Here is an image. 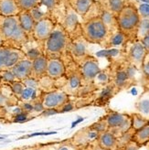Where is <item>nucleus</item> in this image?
Masks as SVG:
<instances>
[{
  "instance_id": "1",
  "label": "nucleus",
  "mask_w": 149,
  "mask_h": 150,
  "mask_svg": "<svg viewBox=\"0 0 149 150\" xmlns=\"http://www.w3.org/2000/svg\"><path fill=\"white\" fill-rule=\"evenodd\" d=\"M0 37L4 41V47L22 49L29 41V38L23 30L18 16H0Z\"/></svg>"
},
{
  "instance_id": "2",
  "label": "nucleus",
  "mask_w": 149,
  "mask_h": 150,
  "mask_svg": "<svg viewBox=\"0 0 149 150\" xmlns=\"http://www.w3.org/2000/svg\"><path fill=\"white\" fill-rule=\"evenodd\" d=\"M71 41L70 34L61 23H56L53 31L43 43V54L48 59H61L69 54Z\"/></svg>"
},
{
  "instance_id": "3",
  "label": "nucleus",
  "mask_w": 149,
  "mask_h": 150,
  "mask_svg": "<svg viewBox=\"0 0 149 150\" xmlns=\"http://www.w3.org/2000/svg\"><path fill=\"white\" fill-rule=\"evenodd\" d=\"M81 36L88 43L99 45L103 48L110 37V32L101 16L83 21L81 23Z\"/></svg>"
},
{
  "instance_id": "4",
  "label": "nucleus",
  "mask_w": 149,
  "mask_h": 150,
  "mask_svg": "<svg viewBox=\"0 0 149 150\" xmlns=\"http://www.w3.org/2000/svg\"><path fill=\"white\" fill-rule=\"evenodd\" d=\"M116 18L119 30L128 38L129 41L136 40L137 28L141 19L136 6L127 3Z\"/></svg>"
},
{
  "instance_id": "5",
  "label": "nucleus",
  "mask_w": 149,
  "mask_h": 150,
  "mask_svg": "<svg viewBox=\"0 0 149 150\" xmlns=\"http://www.w3.org/2000/svg\"><path fill=\"white\" fill-rule=\"evenodd\" d=\"M78 65L80 67L83 83V90L81 94L89 93L94 91L95 89L93 86V81L96 75L101 71L98 59L93 55H90L83 59Z\"/></svg>"
},
{
  "instance_id": "6",
  "label": "nucleus",
  "mask_w": 149,
  "mask_h": 150,
  "mask_svg": "<svg viewBox=\"0 0 149 150\" xmlns=\"http://www.w3.org/2000/svg\"><path fill=\"white\" fill-rule=\"evenodd\" d=\"M68 66L71 69L69 70V71L66 70V81L61 90L64 91L69 95L81 94L83 90V83L80 67L77 63L74 62L72 59H71V62H69Z\"/></svg>"
},
{
  "instance_id": "7",
  "label": "nucleus",
  "mask_w": 149,
  "mask_h": 150,
  "mask_svg": "<svg viewBox=\"0 0 149 150\" xmlns=\"http://www.w3.org/2000/svg\"><path fill=\"white\" fill-rule=\"evenodd\" d=\"M105 119L108 130L119 137L124 132L128 131L132 127L131 115L119 112L116 111H109L103 116Z\"/></svg>"
},
{
  "instance_id": "8",
  "label": "nucleus",
  "mask_w": 149,
  "mask_h": 150,
  "mask_svg": "<svg viewBox=\"0 0 149 150\" xmlns=\"http://www.w3.org/2000/svg\"><path fill=\"white\" fill-rule=\"evenodd\" d=\"M26 58L25 52L16 48H0V72L11 70L22 59Z\"/></svg>"
},
{
  "instance_id": "9",
  "label": "nucleus",
  "mask_w": 149,
  "mask_h": 150,
  "mask_svg": "<svg viewBox=\"0 0 149 150\" xmlns=\"http://www.w3.org/2000/svg\"><path fill=\"white\" fill-rule=\"evenodd\" d=\"M130 45L127 44L126 50V62L133 65L137 70H141L144 59L147 55V50L144 47L143 43L140 40L130 41Z\"/></svg>"
},
{
  "instance_id": "10",
  "label": "nucleus",
  "mask_w": 149,
  "mask_h": 150,
  "mask_svg": "<svg viewBox=\"0 0 149 150\" xmlns=\"http://www.w3.org/2000/svg\"><path fill=\"white\" fill-rule=\"evenodd\" d=\"M68 4L81 18H84L83 21L94 18L92 11L102 8L101 4L96 0H68Z\"/></svg>"
},
{
  "instance_id": "11",
  "label": "nucleus",
  "mask_w": 149,
  "mask_h": 150,
  "mask_svg": "<svg viewBox=\"0 0 149 150\" xmlns=\"http://www.w3.org/2000/svg\"><path fill=\"white\" fill-rule=\"evenodd\" d=\"M88 44L89 43L83 39V36L71 39L69 47V54L75 63L79 64L86 57L92 55L88 50Z\"/></svg>"
},
{
  "instance_id": "12",
  "label": "nucleus",
  "mask_w": 149,
  "mask_h": 150,
  "mask_svg": "<svg viewBox=\"0 0 149 150\" xmlns=\"http://www.w3.org/2000/svg\"><path fill=\"white\" fill-rule=\"evenodd\" d=\"M99 134L100 133L96 131L91 125L78 130L70 140L78 148H83L87 145L92 143V142L97 140L99 137Z\"/></svg>"
},
{
  "instance_id": "13",
  "label": "nucleus",
  "mask_w": 149,
  "mask_h": 150,
  "mask_svg": "<svg viewBox=\"0 0 149 150\" xmlns=\"http://www.w3.org/2000/svg\"><path fill=\"white\" fill-rule=\"evenodd\" d=\"M79 18L81 17L74 11L72 7L69 4L67 5L61 25L65 28V30L70 34L71 39L76 38L78 36H81L76 33L77 29L81 28V22H80Z\"/></svg>"
},
{
  "instance_id": "14",
  "label": "nucleus",
  "mask_w": 149,
  "mask_h": 150,
  "mask_svg": "<svg viewBox=\"0 0 149 150\" xmlns=\"http://www.w3.org/2000/svg\"><path fill=\"white\" fill-rule=\"evenodd\" d=\"M69 101L70 95L62 90H56V91L47 93L42 97V103L45 109L55 108L59 110Z\"/></svg>"
},
{
  "instance_id": "15",
  "label": "nucleus",
  "mask_w": 149,
  "mask_h": 150,
  "mask_svg": "<svg viewBox=\"0 0 149 150\" xmlns=\"http://www.w3.org/2000/svg\"><path fill=\"white\" fill-rule=\"evenodd\" d=\"M126 64H127V62H126L125 64H118L116 66L112 65V67H113V75H114L113 81L112 82L115 86L117 92L128 88L133 81V80L131 79L127 72Z\"/></svg>"
},
{
  "instance_id": "16",
  "label": "nucleus",
  "mask_w": 149,
  "mask_h": 150,
  "mask_svg": "<svg viewBox=\"0 0 149 150\" xmlns=\"http://www.w3.org/2000/svg\"><path fill=\"white\" fill-rule=\"evenodd\" d=\"M55 25L56 23L50 18L36 22L33 30V40L43 44L53 31Z\"/></svg>"
},
{
  "instance_id": "17",
  "label": "nucleus",
  "mask_w": 149,
  "mask_h": 150,
  "mask_svg": "<svg viewBox=\"0 0 149 150\" xmlns=\"http://www.w3.org/2000/svg\"><path fill=\"white\" fill-rule=\"evenodd\" d=\"M66 73V65L61 59H48L47 77L52 80L62 78Z\"/></svg>"
},
{
  "instance_id": "18",
  "label": "nucleus",
  "mask_w": 149,
  "mask_h": 150,
  "mask_svg": "<svg viewBox=\"0 0 149 150\" xmlns=\"http://www.w3.org/2000/svg\"><path fill=\"white\" fill-rule=\"evenodd\" d=\"M18 81H24L29 77H31L32 73V61L27 57L19 61L13 68L11 69Z\"/></svg>"
},
{
  "instance_id": "19",
  "label": "nucleus",
  "mask_w": 149,
  "mask_h": 150,
  "mask_svg": "<svg viewBox=\"0 0 149 150\" xmlns=\"http://www.w3.org/2000/svg\"><path fill=\"white\" fill-rule=\"evenodd\" d=\"M129 43V40L128 38L126 37L122 31L118 30L113 32L112 34H110V37L107 40V43L105 45V49L107 50H120V49L122 48H125L127 46V44Z\"/></svg>"
},
{
  "instance_id": "20",
  "label": "nucleus",
  "mask_w": 149,
  "mask_h": 150,
  "mask_svg": "<svg viewBox=\"0 0 149 150\" xmlns=\"http://www.w3.org/2000/svg\"><path fill=\"white\" fill-rule=\"evenodd\" d=\"M113 67L110 65L105 69H101V71L96 75L93 81V86L95 90L102 89L113 81Z\"/></svg>"
},
{
  "instance_id": "21",
  "label": "nucleus",
  "mask_w": 149,
  "mask_h": 150,
  "mask_svg": "<svg viewBox=\"0 0 149 150\" xmlns=\"http://www.w3.org/2000/svg\"><path fill=\"white\" fill-rule=\"evenodd\" d=\"M47 67H48V58L42 55L32 61V73L31 77L40 80L44 76H47Z\"/></svg>"
},
{
  "instance_id": "22",
  "label": "nucleus",
  "mask_w": 149,
  "mask_h": 150,
  "mask_svg": "<svg viewBox=\"0 0 149 150\" xmlns=\"http://www.w3.org/2000/svg\"><path fill=\"white\" fill-rule=\"evenodd\" d=\"M20 25L29 40H33V30L36 25V21L32 18L29 11H21L18 15Z\"/></svg>"
},
{
  "instance_id": "23",
  "label": "nucleus",
  "mask_w": 149,
  "mask_h": 150,
  "mask_svg": "<svg viewBox=\"0 0 149 150\" xmlns=\"http://www.w3.org/2000/svg\"><path fill=\"white\" fill-rule=\"evenodd\" d=\"M100 146L107 150H116L118 138L111 131L106 130L99 134V137L97 139Z\"/></svg>"
},
{
  "instance_id": "24",
  "label": "nucleus",
  "mask_w": 149,
  "mask_h": 150,
  "mask_svg": "<svg viewBox=\"0 0 149 150\" xmlns=\"http://www.w3.org/2000/svg\"><path fill=\"white\" fill-rule=\"evenodd\" d=\"M21 9L16 0H0V16H18Z\"/></svg>"
},
{
  "instance_id": "25",
  "label": "nucleus",
  "mask_w": 149,
  "mask_h": 150,
  "mask_svg": "<svg viewBox=\"0 0 149 150\" xmlns=\"http://www.w3.org/2000/svg\"><path fill=\"white\" fill-rule=\"evenodd\" d=\"M102 91L98 96V98L96 99L95 103L96 105H99V106H104L106 103H109V101L113 98L114 95H115V93H117V90L115 88V86L114 85V83L108 84L107 86H105L104 88L101 89Z\"/></svg>"
},
{
  "instance_id": "26",
  "label": "nucleus",
  "mask_w": 149,
  "mask_h": 150,
  "mask_svg": "<svg viewBox=\"0 0 149 150\" xmlns=\"http://www.w3.org/2000/svg\"><path fill=\"white\" fill-rule=\"evenodd\" d=\"M100 16L103 21V23L107 27L110 34L118 30L119 28H118V24H117L116 15H114V13H112L109 10L102 7V11H101Z\"/></svg>"
},
{
  "instance_id": "27",
  "label": "nucleus",
  "mask_w": 149,
  "mask_h": 150,
  "mask_svg": "<svg viewBox=\"0 0 149 150\" xmlns=\"http://www.w3.org/2000/svg\"><path fill=\"white\" fill-rule=\"evenodd\" d=\"M126 4H127L126 0H103L101 3V6L117 16Z\"/></svg>"
},
{
  "instance_id": "28",
  "label": "nucleus",
  "mask_w": 149,
  "mask_h": 150,
  "mask_svg": "<svg viewBox=\"0 0 149 150\" xmlns=\"http://www.w3.org/2000/svg\"><path fill=\"white\" fill-rule=\"evenodd\" d=\"M133 141L136 143L140 147L149 144V124L135 132V134L133 137Z\"/></svg>"
},
{
  "instance_id": "29",
  "label": "nucleus",
  "mask_w": 149,
  "mask_h": 150,
  "mask_svg": "<svg viewBox=\"0 0 149 150\" xmlns=\"http://www.w3.org/2000/svg\"><path fill=\"white\" fill-rule=\"evenodd\" d=\"M29 12H30L34 20L36 22H38L41 19L49 18L50 13L52 11L49 8V7H47L45 5H43L41 2H40V4L38 6H37L36 7H34V8Z\"/></svg>"
},
{
  "instance_id": "30",
  "label": "nucleus",
  "mask_w": 149,
  "mask_h": 150,
  "mask_svg": "<svg viewBox=\"0 0 149 150\" xmlns=\"http://www.w3.org/2000/svg\"><path fill=\"white\" fill-rule=\"evenodd\" d=\"M137 112L149 119V91L145 92L136 103Z\"/></svg>"
},
{
  "instance_id": "31",
  "label": "nucleus",
  "mask_w": 149,
  "mask_h": 150,
  "mask_svg": "<svg viewBox=\"0 0 149 150\" xmlns=\"http://www.w3.org/2000/svg\"><path fill=\"white\" fill-rule=\"evenodd\" d=\"M131 118H132V128L136 131L141 129L142 127L149 124V119L145 118L137 112L131 114Z\"/></svg>"
},
{
  "instance_id": "32",
  "label": "nucleus",
  "mask_w": 149,
  "mask_h": 150,
  "mask_svg": "<svg viewBox=\"0 0 149 150\" xmlns=\"http://www.w3.org/2000/svg\"><path fill=\"white\" fill-rule=\"evenodd\" d=\"M148 33H149V19L141 18L140 23H139L138 28H137L136 40L141 41Z\"/></svg>"
},
{
  "instance_id": "33",
  "label": "nucleus",
  "mask_w": 149,
  "mask_h": 150,
  "mask_svg": "<svg viewBox=\"0 0 149 150\" xmlns=\"http://www.w3.org/2000/svg\"><path fill=\"white\" fill-rule=\"evenodd\" d=\"M38 89H34V88H29V87H25L23 93H22L21 96L19 97V99L25 102L28 101H36L38 100Z\"/></svg>"
},
{
  "instance_id": "34",
  "label": "nucleus",
  "mask_w": 149,
  "mask_h": 150,
  "mask_svg": "<svg viewBox=\"0 0 149 150\" xmlns=\"http://www.w3.org/2000/svg\"><path fill=\"white\" fill-rule=\"evenodd\" d=\"M21 11H30L36 7L40 0H16Z\"/></svg>"
},
{
  "instance_id": "35",
  "label": "nucleus",
  "mask_w": 149,
  "mask_h": 150,
  "mask_svg": "<svg viewBox=\"0 0 149 150\" xmlns=\"http://www.w3.org/2000/svg\"><path fill=\"white\" fill-rule=\"evenodd\" d=\"M136 130H133L132 127L128 130L124 132L123 134H121L120 137H117L118 138V143H117V147H120L123 146H125L126 144H128L129 142L133 141V137L135 134Z\"/></svg>"
},
{
  "instance_id": "36",
  "label": "nucleus",
  "mask_w": 149,
  "mask_h": 150,
  "mask_svg": "<svg viewBox=\"0 0 149 150\" xmlns=\"http://www.w3.org/2000/svg\"><path fill=\"white\" fill-rule=\"evenodd\" d=\"M24 52L26 54V57L29 59H31V61H34L37 58L44 55L43 49H40L39 47H31L27 50H24Z\"/></svg>"
},
{
  "instance_id": "37",
  "label": "nucleus",
  "mask_w": 149,
  "mask_h": 150,
  "mask_svg": "<svg viewBox=\"0 0 149 150\" xmlns=\"http://www.w3.org/2000/svg\"><path fill=\"white\" fill-rule=\"evenodd\" d=\"M10 89H11V92L14 95H16L18 96V98L21 96L22 93H23L24 91V89H25V85L23 83V81H14L12 82L11 84H7Z\"/></svg>"
},
{
  "instance_id": "38",
  "label": "nucleus",
  "mask_w": 149,
  "mask_h": 150,
  "mask_svg": "<svg viewBox=\"0 0 149 150\" xmlns=\"http://www.w3.org/2000/svg\"><path fill=\"white\" fill-rule=\"evenodd\" d=\"M0 78H1V82L4 81L6 84H11L12 82L18 81L11 70L1 71L0 72Z\"/></svg>"
},
{
  "instance_id": "39",
  "label": "nucleus",
  "mask_w": 149,
  "mask_h": 150,
  "mask_svg": "<svg viewBox=\"0 0 149 150\" xmlns=\"http://www.w3.org/2000/svg\"><path fill=\"white\" fill-rule=\"evenodd\" d=\"M92 126L93 127V128L96 131H98L100 134L102 133V132H104V131L108 130L107 124H106V121H105V119H104V117L100 118L98 121H96L95 123H93L92 125Z\"/></svg>"
},
{
  "instance_id": "40",
  "label": "nucleus",
  "mask_w": 149,
  "mask_h": 150,
  "mask_svg": "<svg viewBox=\"0 0 149 150\" xmlns=\"http://www.w3.org/2000/svg\"><path fill=\"white\" fill-rule=\"evenodd\" d=\"M136 7H137V11L139 13L140 18L149 19V4L141 3Z\"/></svg>"
},
{
  "instance_id": "41",
  "label": "nucleus",
  "mask_w": 149,
  "mask_h": 150,
  "mask_svg": "<svg viewBox=\"0 0 149 150\" xmlns=\"http://www.w3.org/2000/svg\"><path fill=\"white\" fill-rule=\"evenodd\" d=\"M141 71H142L144 78L149 81V52L144 59V62L142 64V67H141Z\"/></svg>"
},
{
  "instance_id": "42",
  "label": "nucleus",
  "mask_w": 149,
  "mask_h": 150,
  "mask_svg": "<svg viewBox=\"0 0 149 150\" xmlns=\"http://www.w3.org/2000/svg\"><path fill=\"white\" fill-rule=\"evenodd\" d=\"M23 81V83L26 87H29V88H34V89H38L39 88V80H37L33 77H29L24 81Z\"/></svg>"
},
{
  "instance_id": "43",
  "label": "nucleus",
  "mask_w": 149,
  "mask_h": 150,
  "mask_svg": "<svg viewBox=\"0 0 149 150\" xmlns=\"http://www.w3.org/2000/svg\"><path fill=\"white\" fill-rule=\"evenodd\" d=\"M77 146H74L71 140H66L65 142H62L61 146H59L58 150H79Z\"/></svg>"
},
{
  "instance_id": "44",
  "label": "nucleus",
  "mask_w": 149,
  "mask_h": 150,
  "mask_svg": "<svg viewBox=\"0 0 149 150\" xmlns=\"http://www.w3.org/2000/svg\"><path fill=\"white\" fill-rule=\"evenodd\" d=\"M139 148H140V146L136 143H135L133 141H131L128 144H126L125 146L117 147L116 150H139Z\"/></svg>"
},
{
  "instance_id": "45",
  "label": "nucleus",
  "mask_w": 149,
  "mask_h": 150,
  "mask_svg": "<svg viewBox=\"0 0 149 150\" xmlns=\"http://www.w3.org/2000/svg\"><path fill=\"white\" fill-rule=\"evenodd\" d=\"M83 150H107V149H104L102 146H100L98 141L95 140L89 145H87L85 147H83Z\"/></svg>"
},
{
  "instance_id": "46",
  "label": "nucleus",
  "mask_w": 149,
  "mask_h": 150,
  "mask_svg": "<svg viewBox=\"0 0 149 150\" xmlns=\"http://www.w3.org/2000/svg\"><path fill=\"white\" fill-rule=\"evenodd\" d=\"M28 112H20V114L17 115H15V122H18V123H23V122H26L28 121V120H29L28 118Z\"/></svg>"
},
{
  "instance_id": "47",
  "label": "nucleus",
  "mask_w": 149,
  "mask_h": 150,
  "mask_svg": "<svg viewBox=\"0 0 149 150\" xmlns=\"http://www.w3.org/2000/svg\"><path fill=\"white\" fill-rule=\"evenodd\" d=\"M40 2L45 5L47 7L53 11L55 8H56V6H57V3H58V0H40Z\"/></svg>"
},
{
  "instance_id": "48",
  "label": "nucleus",
  "mask_w": 149,
  "mask_h": 150,
  "mask_svg": "<svg viewBox=\"0 0 149 150\" xmlns=\"http://www.w3.org/2000/svg\"><path fill=\"white\" fill-rule=\"evenodd\" d=\"M33 106H34L33 111H35L37 112H42L44 110H45V107H44V105H43L42 101H38V100L34 101Z\"/></svg>"
},
{
  "instance_id": "49",
  "label": "nucleus",
  "mask_w": 149,
  "mask_h": 150,
  "mask_svg": "<svg viewBox=\"0 0 149 150\" xmlns=\"http://www.w3.org/2000/svg\"><path fill=\"white\" fill-rule=\"evenodd\" d=\"M58 112H59V110L55 109V108L45 109L41 112V115H43V116H49V115H56V114H58Z\"/></svg>"
},
{
  "instance_id": "50",
  "label": "nucleus",
  "mask_w": 149,
  "mask_h": 150,
  "mask_svg": "<svg viewBox=\"0 0 149 150\" xmlns=\"http://www.w3.org/2000/svg\"><path fill=\"white\" fill-rule=\"evenodd\" d=\"M21 108H22V110H23L24 112H28V114H30V112L33 111L34 106H33L32 103L27 102V103H24L23 104H22Z\"/></svg>"
},
{
  "instance_id": "51",
  "label": "nucleus",
  "mask_w": 149,
  "mask_h": 150,
  "mask_svg": "<svg viewBox=\"0 0 149 150\" xmlns=\"http://www.w3.org/2000/svg\"><path fill=\"white\" fill-rule=\"evenodd\" d=\"M8 102H9V97L6 96L0 92V106L6 105V104H8Z\"/></svg>"
},
{
  "instance_id": "52",
  "label": "nucleus",
  "mask_w": 149,
  "mask_h": 150,
  "mask_svg": "<svg viewBox=\"0 0 149 150\" xmlns=\"http://www.w3.org/2000/svg\"><path fill=\"white\" fill-rule=\"evenodd\" d=\"M56 134V132H46V133H34L29 134V136H26V137H22L19 139H23V138H28V137H37V136H49V134Z\"/></svg>"
},
{
  "instance_id": "53",
  "label": "nucleus",
  "mask_w": 149,
  "mask_h": 150,
  "mask_svg": "<svg viewBox=\"0 0 149 150\" xmlns=\"http://www.w3.org/2000/svg\"><path fill=\"white\" fill-rule=\"evenodd\" d=\"M141 42L143 43L144 47L145 48V50H147V52H149V33L142 40H141Z\"/></svg>"
},
{
  "instance_id": "54",
  "label": "nucleus",
  "mask_w": 149,
  "mask_h": 150,
  "mask_svg": "<svg viewBox=\"0 0 149 150\" xmlns=\"http://www.w3.org/2000/svg\"><path fill=\"white\" fill-rule=\"evenodd\" d=\"M4 47V41L2 40V38L0 37V48H3Z\"/></svg>"
},
{
  "instance_id": "55",
  "label": "nucleus",
  "mask_w": 149,
  "mask_h": 150,
  "mask_svg": "<svg viewBox=\"0 0 149 150\" xmlns=\"http://www.w3.org/2000/svg\"><path fill=\"white\" fill-rule=\"evenodd\" d=\"M20 150H34V147L33 148H24V149H20Z\"/></svg>"
},
{
  "instance_id": "56",
  "label": "nucleus",
  "mask_w": 149,
  "mask_h": 150,
  "mask_svg": "<svg viewBox=\"0 0 149 150\" xmlns=\"http://www.w3.org/2000/svg\"><path fill=\"white\" fill-rule=\"evenodd\" d=\"M97 1H98V2H99L100 4H101V3H102V2L103 1V0H97Z\"/></svg>"
},
{
  "instance_id": "57",
  "label": "nucleus",
  "mask_w": 149,
  "mask_h": 150,
  "mask_svg": "<svg viewBox=\"0 0 149 150\" xmlns=\"http://www.w3.org/2000/svg\"><path fill=\"white\" fill-rule=\"evenodd\" d=\"M1 139H4V137H0V140H1Z\"/></svg>"
},
{
  "instance_id": "58",
  "label": "nucleus",
  "mask_w": 149,
  "mask_h": 150,
  "mask_svg": "<svg viewBox=\"0 0 149 150\" xmlns=\"http://www.w3.org/2000/svg\"><path fill=\"white\" fill-rule=\"evenodd\" d=\"M79 150H83V148H80Z\"/></svg>"
},
{
  "instance_id": "59",
  "label": "nucleus",
  "mask_w": 149,
  "mask_h": 150,
  "mask_svg": "<svg viewBox=\"0 0 149 150\" xmlns=\"http://www.w3.org/2000/svg\"><path fill=\"white\" fill-rule=\"evenodd\" d=\"M0 83H1V78H0Z\"/></svg>"
}]
</instances>
